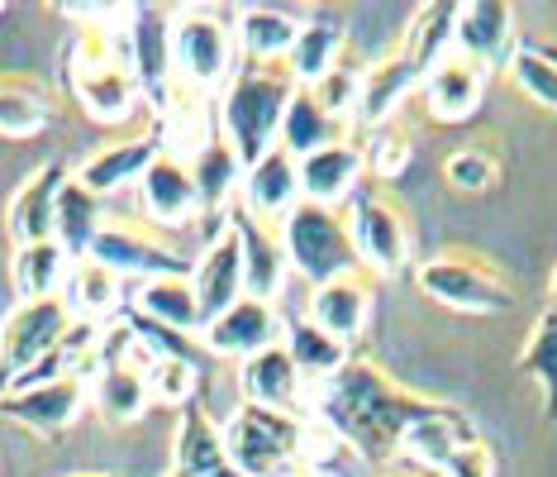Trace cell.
<instances>
[{
  "mask_svg": "<svg viewBox=\"0 0 557 477\" xmlns=\"http://www.w3.org/2000/svg\"><path fill=\"white\" fill-rule=\"evenodd\" d=\"M53 124V96L34 82H0V139H34Z\"/></svg>",
  "mask_w": 557,
  "mask_h": 477,
  "instance_id": "obj_39",
  "label": "cell"
},
{
  "mask_svg": "<svg viewBox=\"0 0 557 477\" xmlns=\"http://www.w3.org/2000/svg\"><path fill=\"white\" fill-rule=\"evenodd\" d=\"M372 306H376V282L367 278L362 268H352V272H338V278L310 286L306 320L320 325V330H324L329 339H338L344 348H352V344H358V339L367 334Z\"/></svg>",
  "mask_w": 557,
  "mask_h": 477,
  "instance_id": "obj_12",
  "label": "cell"
},
{
  "mask_svg": "<svg viewBox=\"0 0 557 477\" xmlns=\"http://www.w3.org/2000/svg\"><path fill=\"white\" fill-rule=\"evenodd\" d=\"M67 268H72V258L58 248V238H48V244H24V248H15V258H10V282H15V296H20V301L62 296Z\"/></svg>",
  "mask_w": 557,
  "mask_h": 477,
  "instance_id": "obj_38",
  "label": "cell"
},
{
  "mask_svg": "<svg viewBox=\"0 0 557 477\" xmlns=\"http://www.w3.org/2000/svg\"><path fill=\"white\" fill-rule=\"evenodd\" d=\"M148 382V396L158 401V406H176L186 411L191 401H200V387H206V372L196 368V363H182V358H153L144 372Z\"/></svg>",
  "mask_w": 557,
  "mask_h": 477,
  "instance_id": "obj_43",
  "label": "cell"
},
{
  "mask_svg": "<svg viewBox=\"0 0 557 477\" xmlns=\"http://www.w3.org/2000/svg\"><path fill=\"white\" fill-rule=\"evenodd\" d=\"M282 348H286V358L296 363L300 382H329L352 358L338 339H329L320 325H310L306 316H282Z\"/></svg>",
  "mask_w": 557,
  "mask_h": 477,
  "instance_id": "obj_33",
  "label": "cell"
},
{
  "mask_svg": "<svg viewBox=\"0 0 557 477\" xmlns=\"http://www.w3.org/2000/svg\"><path fill=\"white\" fill-rule=\"evenodd\" d=\"M67 91L96 124H124L138 106V77L129 62V20L124 24H82L62 58Z\"/></svg>",
  "mask_w": 557,
  "mask_h": 477,
  "instance_id": "obj_2",
  "label": "cell"
},
{
  "mask_svg": "<svg viewBox=\"0 0 557 477\" xmlns=\"http://www.w3.org/2000/svg\"><path fill=\"white\" fill-rule=\"evenodd\" d=\"M168 477H176V473H168Z\"/></svg>",
  "mask_w": 557,
  "mask_h": 477,
  "instance_id": "obj_52",
  "label": "cell"
},
{
  "mask_svg": "<svg viewBox=\"0 0 557 477\" xmlns=\"http://www.w3.org/2000/svg\"><path fill=\"white\" fill-rule=\"evenodd\" d=\"M191 292H196V306H200V316H206V325L214 316H224L234 301H244V248H238V234L230 220L214 230L206 254L196 258Z\"/></svg>",
  "mask_w": 557,
  "mask_h": 477,
  "instance_id": "obj_16",
  "label": "cell"
},
{
  "mask_svg": "<svg viewBox=\"0 0 557 477\" xmlns=\"http://www.w3.org/2000/svg\"><path fill=\"white\" fill-rule=\"evenodd\" d=\"M67 325H72V310L62 306V296L20 301V306L0 320V396L39 368Z\"/></svg>",
  "mask_w": 557,
  "mask_h": 477,
  "instance_id": "obj_9",
  "label": "cell"
},
{
  "mask_svg": "<svg viewBox=\"0 0 557 477\" xmlns=\"http://www.w3.org/2000/svg\"><path fill=\"white\" fill-rule=\"evenodd\" d=\"M138 200H144V216L158 230H182V224L200 220V196L191 182V168L182 158H172L168 148L148 162V172L138 178Z\"/></svg>",
  "mask_w": 557,
  "mask_h": 477,
  "instance_id": "obj_18",
  "label": "cell"
},
{
  "mask_svg": "<svg viewBox=\"0 0 557 477\" xmlns=\"http://www.w3.org/2000/svg\"><path fill=\"white\" fill-rule=\"evenodd\" d=\"M472 439H481L476 420L467 416V411L453 406V401H443L434 416L414 420L410 430H405V439H400V463H405V468H420V477L424 473H438L443 463H448L453 449L472 444Z\"/></svg>",
  "mask_w": 557,
  "mask_h": 477,
  "instance_id": "obj_21",
  "label": "cell"
},
{
  "mask_svg": "<svg viewBox=\"0 0 557 477\" xmlns=\"http://www.w3.org/2000/svg\"><path fill=\"white\" fill-rule=\"evenodd\" d=\"M519 48L515 39V5L505 0H467L453 15V53L476 62L481 72H500L510 53Z\"/></svg>",
  "mask_w": 557,
  "mask_h": 477,
  "instance_id": "obj_13",
  "label": "cell"
},
{
  "mask_svg": "<svg viewBox=\"0 0 557 477\" xmlns=\"http://www.w3.org/2000/svg\"><path fill=\"white\" fill-rule=\"evenodd\" d=\"M519 372L539 382L543 416L557 420V310L553 306L534 320V330H529L524 348H519Z\"/></svg>",
  "mask_w": 557,
  "mask_h": 477,
  "instance_id": "obj_40",
  "label": "cell"
},
{
  "mask_svg": "<svg viewBox=\"0 0 557 477\" xmlns=\"http://www.w3.org/2000/svg\"><path fill=\"white\" fill-rule=\"evenodd\" d=\"M86 258H96V262H106L115 278L124 282H153V278H191V262H186L182 254H172L162 238H153L148 230H138L134 220H110L100 224V234H96V244H91V254Z\"/></svg>",
  "mask_w": 557,
  "mask_h": 477,
  "instance_id": "obj_10",
  "label": "cell"
},
{
  "mask_svg": "<svg viewBox=\"0 0 557 477\" xmlns=\"http://www.w3.org/2000/svg\"><path fill=\"white\" fill-rule=\"evenodd\" d=\"M300 200V178H296V158L286 148H272L262 154L252 168H244V182H238V210H248L258 224H282Z\"/></svg>",
  "mask_w": 557,
  "mask_h": 477,
  "instance_id": "obj_17",
  "label": "cell"
},
{
  "mask_svg": "<svg viewBox=\"0 0 557 477\" xmlns=\"http://www.w3.org/2000/svg\"><path fill=\"white\" fill-rule=\"evenodd\" d=\"M100 224H106V200H100L96 192H86L77 178H67L62 192H58V230H53L58 248L72 262L86 258L91 244H96V234H100Z\"/></svg>",
  "mask_w": 557,
  "mask_h": 477,
  "instance_id": "obj_35",
  "label": "cell"
},
{
  "mask_svg": "<svg viewBox=\"0 0 557 477\" xmlns=\"http://www.w3.org/2000/svg\"><path fill=\"white\" fill-rule=\"evenodd\" d=\"M344 48H348L344 29H338L334 20H324V15L300 20V34H296V44H290V53H286L282 68H286V77L296 86H314L338 58H344Z\"/></svg>",
  "mask_w": 557,
  "mask_h": 477,
  "instance_id": "obj_37",
  "label": "cell"
},
{
  "mask_svg": "<svg viewBox=\"0 0 557 477\" xmlns=\"http://www.w3.org/2000/svg\"><path fill=\"white\" fill-rule=\"evenodd\" d=\"M72 178V168L62 158L44 162L39 172L20 182V192L10 196V210H5V234L15 238V248L24 244H48L58 230V192L62 182Z\"/></svg>",
  "mask_w": 557,
  "mask_h": 477,
  "instance_id": "obj_15",
  "label": "cell"
},
{
  "mask_svg": "<svg viewBox=\"0 0 557 477\" xmlns=\"http://www.w3.org/2000/svg\"><path fill=\"white\" fill-rule=\"evenodd\" d=\"M282 254L286 268L296 278H306L310 286H320L338 272L358 268V254H352V238L344 224V210H329V206H310V200H296V210L282 220Z\"/></svg>",
  "mask_w": 557,
  "mask_h": 477,
  "instance_id": "obj_7",
  "label": "cell"
},
{
  "mask_svg": "<svg viewBox=\"0 0 557 477\" xmlns=\"http://www.w3.org/2000/svg\"><path fill=\"white\" fill-rule=\"evenodd\" d=\"M306 477H320V473H306Z\"/></svg>",
  "mask_w": 557,
  "mask_h": 477,
  "instance_id": "obj_50",
  "label": "cell"
},
{
  "mask_svg": "<svg viewBox=\"0 0 557 477\" xmlns=\"http://www.w3.org/2000/svg\"><path fill=\"white\" fill-rule=\"evenodd\" d=\"M238 392H244L248 406L282 411V416H300L306 411V401H300V372L286 358L282 344L238 363Z\"/></svg>",
  "mask_w": 557,
  "mask_h": 477,
  "instance_id": "obj_26",
  "label": "cell"
},
{
  "mask_svg": "<svg viewBox=\"0 0 557 477\" xmlns=\"http://www.w3.org/2000/svg\"><path fill=\"white\" fill-rule=\"evenodd\" d=\"M182 162L191 168V182H196V196H200V216H214L224 224L230 220V200L238 196V182H244V162H238V154L224 144V134L214 130L210 139Z\"/></svg>",
  "mask_w": 557,
  "mask_h": 477,
  "instance_id": "obj_29",
  "label": "cell"
},
{
  "mask_svg": "<svg viewBox=\"0 0 557 477\" xmlns=\"http://www.w3.org/2000/svg\"><path fill=\"white\" fill-rule=\"evenodd\" d=\"M0 10H5V5H0Z\"/></svg>",
  "mask_w": 557,
  "mask_h": 477,
  "instance_id": "obj_53",
  "label": "cell"
},
{
  "mask_svg": "<svg viewBox=\"0 0 557 477\" xmlns=\"http://www.w3.org/2000/svg\"><path fill=\"white\" fill-rule=\"evenodd\" d=\"M344 139V124L338 120H329L324 110H320V100H314L306 86H296L286 100V115H282V134H276V148H286L290 158H310V154H320V148L329 144H338Z\"/></svg>",
  "mask_w": 557,
  "mask_h": 477,
  "instance_id": "obj_36",
  "label": "cell"
},
{
  "mask_svg": "<svg viewBox=\"0 0 557 477\" xmlns=\"http://www.w3.org/2000/svg\"><path fill=\"white\" fill-rule=\"evenodd\" d=\"M420 100H424V115L438 124H462L472 120L486 100V72L476 62H467L462 53H448L443 62L429 68V77L420 82Z\"/></svg>",
  "mask_w": 557,
  "mask_h": 477,
  "instance_id": "obj_19",
  "label": "cell"
},
{
  "mask_svg": "<svg viewBox=\"0 0 557 477\" xmlns=\"http://www.w3.org/2000/svg\"><path fill=\"white\" fill-rule=\"evenodd\" d=\"M290 91H296V82L286 77V68H238L230 86L220 91L214 124H220L224 144L234 148L244 168H252L262 154L276 148Z\"/></svg>",
  "mask_w": 557,
  "mask_h": 477,
  "instance_id": "obj_3",
  "label": "cell"
},
{
  "mask_svg": "<svg viewBox=\"0 0 557 477\" xmlns=\"http://www.w3.org/2000/svg\"><path fill=\"white\" fill-rule=\"evenodd\" d=\"M414 286L429 301H438L443 310H458V316H496V310L515 306L510 278L472 248H443V254L424 258L414 268Z\"/></svg>",
  "mask_w": 557,
  "mask_h": 477,
  "instance_id": "obj_5",
  "label": "cell"
},
{
  "mask_svg": "<svg viewBox=\"0 0 557 477\" xmlns=\"http://www.w3.org/2000/svg\"><path fill=\"white\" fill-rule=\"evenodd\" d=\"M420 82L424 77L400 53H391L382 62H372V68H362V96H358V115H352V124H358L362 134L391 124L405 100L420 96Z\"/></svg>",
  "mask_w": 557,
  "mask_h": 477,
  "instance_id": "obj_27",
  "label": "cell"
},
{
  "mask_svg": "<svg viewBox=\"0 0 557 477\" xmlns=\"http://www.w3.org/2000/svg\"><path fill=\"white\" fill-rule=\"evenodd\" d=\"M443 182L453 186V192H467V196H486L491 186L500 182V158L491 154V148H453L448 158H443Z\"/></svg>",
  "mask_w": 557,
  "mask_h": 477,
  "instance_id": "obj_45",
  "label": "cell"
},
{
  "mask_svg": "<svg viewBox=\"0 0 557 477\" xmlns=\"http://www.w3.org/2000/svg\"><path fill=\"white\" fill-rule=\"evenodd\" d=\"M72 477H115V473H72Z\"/></svg>",
  "mask_w": 557,
  "mask_h": 477,
  "instance_id": "obj_49",
  "label": "cell"
},
{
  "mask_svg": "<svg viewBox=\"0 0 557 477\" xmlns=\"http://www.w3.org/2000/svg\"><path fill=\"white\" fill-rule=\"evenodd\" d=\"M362 154V168L372 182H396L405 168H410L414 158V134L405 130V124H382V130H367V139L358 144Z\"/></svg>",
  "mask_w": 557,
  "mask_h": 477,
  "instance_id": "obj_42",
  "label": "cell"
},
{
  "mask_svg": "<svg viewBox=\"0 0 557 477\" xmlns=\"http://www.w3.org/2000/svg\"><path fill=\"white\" fill-rule=\"evenodd\" d=\"M220 435L238 477H306L310 473L306 416H282V411H262L238 401L230 420L220 425Z\"/></svg>",
  "mask_w": 557,
  "mask_h": 477,
  "instance_id": "obj_4",
  "label": "cell"
},
{
  "mask_svg": "<svg viewBox=\"0 0 557 477\" xmlns=\"http://www.w3.org/2000/svg\"><path fill=\"white\" fill-rule=\"evenodd\" d=\"M86 401H91V382L53 378V382H34V387H15V392H5L0 396V416L15 420L20 430H29L39 439H58L62 430L77 425Z\"/></svg>",
  "mask_w": 557,
  "mask_h": 477,
  "instance_id": "obj_11",
  "label": "cell"
},
{
  "mask_svg": "<svg viewBox=\"0 0 557 477\" xmlns=\"http://www.w3.org/2000/svg\"><path fill=\"white\" fill-rule=\"evenodd\" d=\"M238 72V44L234 24L210 15V10H182L172 15V77L191 91L210 96L230 86Z\"/></svg>",
  "mask_w": 557,
  "mask_h": 477,
  "instance_id": "obj_8",
  "label": "cell"
},
{
  "mask_svg": "<svg viewBox=\"0 0 557 477\" xmlns=\"http://www.w3.org/2000/svg\"><path fill=\"white\" fill-rule=\"evenodd\" d=\"M148 363H153V354H148L144 344H134L129 363H120V368H106L91 378V401L100 411V420L106 425H134L144 420V411L153 406V396H148Z\"/></svg>",
  "mask_w": 557,
  "mask_h": 477,
  "instance_id": "obj_28",
  "label": "cell"
},
{
  "mask_svg": "<svg viewBox=\"0 0 557 477\" xmlns=\"http://www.w3.org/2000/svg\"><path fill=\"white\" fill-rule=\"evenodd\" d=\"M296 34H300V20L286 15V10H268V5H248L234 20V44H238L244 68H282Z\"/></svg>",
  "mask_w": 557,
  "mask_h": 477,
  "instance_id": "obj_30",
  "label": "cell"
},
{
  "mask_svg": "<svg viewBox=\"0 0 557 477\" xmlns=\"http://www.w3.org/2000/svg\"><path fill=\"white\" fill-rule=\"evenodd\" d=\"M352 254H358V268L367 278H405L414 262V238H410V220L405 210L391 200L382 186H358L344 210Z\"/></svg>",
  "mask_w": 557,
  "mask_h": 477,
  "instance_id": "obj_6",
  "label": "cell"
},
{
  "mask_svg": "<svg viewBox=\"0 0 557 477\" xmlns=\"http://www.w3.org/2000/svg\"><path fill=\"white\" fill-rule=\"evenodd\" d=\"M443 406L438 396L410 392L396 382L382 363L352 354L329 382L314 387L310 411L324 420V430L334 435V444H344L352 458L367 468H391L400 463V439L414 420L434 416Z\"/></svg>",
  "mask_w": 557,
  "mask_h": 477,
  "instance_id": "obj_1",
  "label": "cell"
},
{
  "mask_svg": "<svg viewBox=\"0 0 557 477\" xmlns=\"http://www.w3.org/2000/svg\"><path fill=\"white\" fill-rule=\"evenodd\" d=\"M129 62L138 91H148L162 110V100L172 96V15L148 5L129 10Z\"/></svg>",
  "mask_w": 557,
  "mask_h": 477,
  "instance_id": "obj_20",
  "label": "cell"
},
{
  "mask_svg": "<svg viewBox=\"0 0 557 477\" xmlns=\"http://www.w3.org/2000/svg\"><path fill=\"white\" fill-rule=\"evenodd\" d=\"M129 310L148 316L153 325H168V330H176V334H191V339H200V330H206V316H200L196 292H191V278H153V282H138Z\"/></svg>",
  "mask_w": 557,
  "mask_h": 477,
  "instance_id": "obj_32",
  "label": "cell"
},
{
  "mask_svg": "<svg viewBox=\"0 0 557 477\" xmlns=\"http://www.w3.org/2000/svg\"><path fill=\"white\" fill-rule=\"evenodd\" d=\"M548 296H553V301H548V306L557 310V268H553V286H548Z\"/></svg>",
  "mask_w": 557,
  "mask_h": 477,
  "instance_id": "obj_47",
  "label": "cell"
},
{
  "mask_svg": "<svg viewBox=\"0 0 557 477\" xmlns=\"http://www.w3.org/2000/svg\"><path fill=\"white\" fill-rule=\"evenodd\" d=\"M282 344V316H276V306L268 301H234L224 316H214L206 330H200V348H206L210 358H252L262 354V348H276Z\"/></svg>",
  "mask_w": 557,
  "mask_h": 477,
  "instance_id": "obj_14",
  "label": "cell"
},
{
  "mask_svg": "<svg viewBox=\"0 0 557 477\" xmlns=\"http://www.w3.org/2000/svg\"><path fill=\"white\" fill-rule=\"evenodd\" d=\"M62 306L72 310V320L106 325V316H115L124 306V278H115L96 258H77L67 268V282H62Z\"/></svg>",
  "mask_w": 557,
  "mask_h": 477,
  "instance_id": "obj_31",
  "label": "cell"
},
{
  "mask_svg": "<svg viewBox=\"0 0 557 477\" xmlns=\"http://www.w3.org/2000/svg\"><path fill=\"white\" fill-rule=\"evenodd\" d=\"M296 178H300V200L338 210V206H344V200H352V192L362 186L367 168H362L358 144L338 139V144L320 148V154L300 158V162H296Z\"/></svg>",
  "mask_w": 557,
  "mask_h": 477,
  "instance_id": "obj_22",
  "label": "cell"
},
{
  "mask_svg": "<svg viewBox=\"0 0 557 477\" xmlns=\"http://www.w3.org/2000/svg\"><path fill=\"white\" fill-rule=\"evenodd\" d=\"M405 477H414V473H405Z\"/></svg>",
  "mask_w": 557,
  "mask_h": 477,
  "instance_id": "obj_51",
  "label": "cell"
},
{
  "mask_svg": "<svg viewBox=\"0 0 557 477\" xmlns=\"http://www.w3.org/2000/svg\"><path fill=\"white\" fill-rule=\"evenodd\" d=\"M172 473L176 477H238L230 454H224V435L210 420V411L191 401L176 420V439H172Z\"/></svg>",
  "mask_w": 557,
  "mask_h": 477,
  "instance_id": "obj_25",
  "label": "cell"
},
{
  "mask_svg": "<svg viewBox=\"0 0 557 477\" xmlns=\"http://www.w3.org/2000/svg\"><path fill=\"white\" fill-rule=\"evenodd\" d=\"M162 154V134H138V139H124V144H106L96 148L91 158H82L77 168H72V178H77L86 192H96L100 200L124 192V186H138V178L148 172V162Z\"/></svg>",
  "mask_w": 557,
  "mask_h": 477,
  "instance_id": "obj_24",
  "label": "cell"
},
{
  "mask_svg": "<svg viewBox=\"0 0 557 477\" xmlns=\"http://www.w3.org/2000/svg\"><path fill=\"white\" fill-rule=\"evenodd\" d=\"M453 15H458V5H453V0H434V5L414 10L410 24H405L396 53L410 62L420 77H429V68L453 53Z\"/></svg>",
  "mask_w": 557,
  "mask_h": 477,
  "instance_id": "obj_34",
  "label": "cell"
},
{
  "mask_svg": "<svg viewBox=\"0 0 557 477\" xmlns=\"http://www.w3.org/2000/svg\"><path fill=\"white\" fill-rule=\"evenodd\" d=\"M306 91H310L314 100H320V110H324L329 120H338V124H344V120H352V115H358V96H362V68H358V62H348V58H338L334 68H329L324 77H320V82H314V86H306Z\"/></svg>",
  "mask_w": 557,
  "mask_h": 477,
  "instance_id": "obj_44",
  "label": "cell"
},
{
  "mask_svg": "<svg viewBox=\"0 0 557 477\" xmlns=\"http://www.w3.org/2000/svg\"><path fill=\"white\" fill-rule=\"evenodd\" d=\"M438 477H496V449H491L486 439L458 444L448 454V463L438 468Z\"/></svg>",
  "mask_w": 557,
  "mask_h": 477,
  "instance_id": "obj_46",
  "label": "cell"
},
{
  "mask_svg": "<svg viewBox=\"0 0 557 477\" xmlns=\"http://www.w3.org/2000/svg\"><path fill=\"white\" fill-rule=\"evenodd\" d=\"M539 48H543V53H548V58L557 62V44H539Z\"/></svg>",
  "mask_w": 557,
  "mask_h": 477,
  "instance_id": "obj_48",
  "label": "cell"
},
{
  "mask_svg": "<svg viewBox=\"0 0 557 477\" xmlns=\"http://www.w3.org/2000/svg\"><path fill=\"white\" fill-rule=\"evenodd\" d=\"M230 224L238 234V248H244V296L276 306V296H282V286H286V272H290L286 254H282V238H276V230L258 224L238 206H230Z\"/></svg>",
  "mask_w": 557,
  "mask_h": 477,
  "instance_id": "obj_23",
  "label": "cell"
},
{
  "mask_svg": "<svg viewBox=\"0 0 557 477\" xmlns=\"http://www.w3.org/2000/svg\"><path fill=\"white\" fill-rule=\"evenodd\" d=\"M505 72H510V82L519 86V96L534 100V106L548 110V115H557V62L543 53L534 39L515 48L510 62H505Z\"/></svg>",
  "mask_w": 557,
  "mask_h": 477,
  "instance_id": "obj_41",
  "label": "cell"
}]
</instances>
